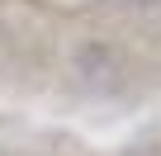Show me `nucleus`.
Masks as SVG:
<instances>
[{
  "instance_id": "1",
  "label": "nucleus",
  "mask_w": 161,
  "mask_h": 156,
  "mask_svg": "<svg viewBox=\"0 0 161 156\" xmlns=\"http://www.w3.org/2000/svg\"><path fill=\"white\" fill-rule=\"evenodd\" d=\"M114 5H156V0H114Z\"/></svg>"
}]
</instances>
